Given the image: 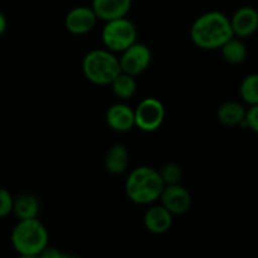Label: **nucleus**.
I'll use <instances>...</instances> for the list:
<instances>
[{
	"label": "nucleus",
	"mask_w": 258,
	"mask_h": 258,
	"mask_svg": "<svg viewBox=\"0 0 258 258\" xmlns=\"http://www.w3.org/2000/svg\"><path fill=\"white\" fill-rule=\"evenodd\" d=\"M190 37L197 47L214 50L221 49L222 45L234 35L231 20L226 14L222 12H208L193 23Z\"/></svg>",
	"instance_id": "f257e3e1"
},
{
	"label": "nucleus",
	"mask_w": 258,
	"mask_h": 258,
	"mask_svg": "<svg viewBox=\"0 0 258 258\" xmlns=\"http://www.w3.org/2000/svg\"><path fill=\"white\" fill-rule=\"evenodd\" d=\"M13 248L24 257H37L48 246V231L38 218L19 219L10 236Z\"/></svg>",
	"instance_id": "f03ea898"
},
{
	"label": "nucleus",
	"mask_w": 258,
	"mask_h": 258,
	"mask_svg": "<svg viewBox=\"0 0 258 258\" xmlns=\"http://www.w3.org/2000/svg\"><path fill=\"white\" fill-rule=\"evenodd\" d=\"M164 181L158 170L150 166H140L131 171L126 180V194L134 203L145 206L160 198Z\"/></svg>",
	"instance_id": "7ed1b4c3"
},
{
	"label": "nucleus",
	"mask_w": 258,
	"mask_h": 258,
	"mask_svg": "<svg viewBox=\"0 0 258 258\" xmlns=\"http://www.w3.org/2000/svg\"><path fill=\"white\" fill-rule=\"evenodd\" d=\"M85 77L95 85H110L122 71L118 58L111 50L95 49L85 55L82 62Z\"/></svg>",
	"instance_id": "20e7f679"
},
{
	"label": "nucleus",
	"mask_w": 258,
	"mask_h": 258,
	"mask_svg": "<svg viewBox=\"0 0 258 258\" xmlns=\"http://www.w3.org/2000/svg\"><path fill=\"white\" fill-rule=\"evenodd\" d=\"M138 30L126 17L108 20L102 29V42L111 52H123L136 42Z\"/></svg>",
	"instance_id": "39448f33"
},
{
	"label": "nucleus",
	"mask_w": 258,
	"mask_h": 258,
	"mask_svg": "<svg viewBox=\"0 0 258 258\" xmlns=\"http://www.w3.org/2000/svg\"><path fill=\"white\" fill-rule=\"evenodd\" d=\"M164 117L165 108L163 103L156 98H145L135 110V126L146 133H153L160 127Z\"/></svg>",
	"instance_id": "423d86ee"
},
{
	"label": "nucleus",
	"mask_w": 258,
	"mask_h": 258,
	"mask_svg": "<svg viewBox=\"0 0 258 258\" xmlns=\"http://www.w3.org/2000/svg\"><path fill=\"white\" fill-rule=\"evenodd\" d=\"M120 57L121 71L131 76H139L150 66L151 50L148 45L135 42L133 45L125 49Z\"/></svg>",
	"instance_id": "0eeeda50"
},
{
	"label": "nucleus",
	"mask_w": 258,
	"mask_h": 258,
	"mask_svg": "<svg viewBox=\"0 0 258 258\" xmlns=\"http://www.w3.org/2000/svg\"><path fill=\"white\" fill-rule=\"evenodd\" d=\"M161 206L165 207L171 214H185L191 207V196L184 186L179 184L164 186L160 194Z\"/></svg>",
	"instance_id": "6e6552de"
},
{
	"label": "nucleus",
	"mask_w": 258,
	"mask_h": 258,
	"mask_svg": "<svg viewBox=\"0 0 258 258\" xmlns=\"http://www.w3.org/2000/svg\"><path fill=\"white\" fill-rule=\"evenodd\" d=\"M97 19V15L92 8L77 7L70 10L66 15L64 25L68 32L72 34L82 35L95 28Z\"/></svg>",
	"instance_id": "1a4fd4ad"
},
{
	"label": "nucleus",
	"mask_w": 258,
	"mask_h": 258,
	"mask_svg": "<svg viewBox=\"0 0 258 258\" xmlns=\"http://www.w3.org/2000/svg\"><path fill=\"white\" fill-rule=\"evenodd\" d=\"M229 20L234 37H251L258 29V12L253 7L238 8Z\"/></svg>",
	"instance_id": "9d476101"
},
{
	"label": "nucleus",
	"mask_w": 258,
	"mask_h": 258,
	"mask_svg": "<svg viewBox=\"0 0 258 258\" xmlns=\"http://www.w3.org/2000/svg\"><path fill=\"white\" fill-rule=\"evenodd\" d=\"M133 0H92V9L98 19L105 22L118 19L127 15Z\"/></svg>",
	"instance_id": "9b49d317"
},
{
	"label": "nucleus",
	"mask_w": 258,
	"mask_h": 258,
	"mask_svg": "<svg viewBox=\"0 0 258 258\" xmlns=\"http://www.w3.org/2000/svg\"><path fill=\"white\" fill-rule=\"evenodd\" d=\"M106 121L112 130L126 133L135 126V111L125 103H115L108 107Z\"/></svg>",
	"instance_id": "f8f14e48"
},
{
	"label": "nucleus",
	"mask_w": 258,
	"mask_h": 258,
	"mask_svg": "<svg viewBox=\"0 0 258 258\" xmlns=\"http://www.w3.org/2000/svg\"><path fill=\"white\" fill-rule=\"evenodd\" d=\"M144 224L149 232L154 234H163L171 228L173 214L163 206H154L146 211Z\"/></svg>",
	"instance_id": "ddd939ff"
},
{
	"label": "nucleus",
	"mask_w": 258,
	"mask_h": 258,
	"mask_svg": "<svg viewBox=\"0 0 258 258\" xmlns=\"http://www.w3.org/2000/svg\"><path fill=\"white\" fill-rule=\"evenodd\" d=\"M128 164V151L122 144H115L108 149L105 156V168L108 173L117 175L126 170Z\"/></svg>",
	"instance_id": "4468645a"
},
{
	"label": "nucleus",
	"mask_w": 258,
	"mask_h": 258,
	"mask_svg": "<svg viewBox=\"0 0 258 258\" xmlns=\"http://www.w3.org/2000/svg\"><path fill=\"white\" fill-rule=\"evenodd\" d=\"M246 112L247 110L242 103L236 102V101H229V102L223 103L218 108L217 117L222 125L233 127V126L241 125V122L246 117Z\"/></svg>",
	"instance_id": "2eb2a0df"
},
{
	"label": "nucleus",
	"mask_w": 258,
	"mask_h": 258,
	"mask_svg": "<svg viewBox=\"0 0 258 258\" xmlns=\"http://www.w3.org/2000/svg\"><path fill=\"white\" fill-rule=\"evenodd\" d=\"M40 204L37 197L32 193H23L14 199L13 212L19 219L37 218L39 214Z\"/></svg>",
	"instance_id": "dca6fc26"
},
{
	"label": "nucleus",
	"mask_w": 258,
	"mask_h": 258,
	"mask_svg": "<svg viewBox=\"0 0 258 258\" xmlns=\"http://www.w3.org/2000/svg\"><path fill=\"white\" fill-rule=\"evenodd\" d=\"M222 55L231 64H239L247 58V48L238 37H232L221 47Z\"/></svg>",
	"instance_id": "f3484780"
},
{
	"label": "nucleus",
	"mask_w": 258,
	"mask_h": 258,
	"mask_svg": "<svg viewBox=\"0 0 258 258\" xmlns=\"http://www.w3.org/2000/svg\"><path fill=\"white\" fill-rule=\"evenodd\" d=\"M112 86V91L117 97L122 100H128L136 93V81L134 76L127 75V73L121 72L112 82L110 83Z\"/></svg>",
	"instance_id": "a211bd4d"
},
{
	"label": "nucleus",
	"mask_w": 258,
	"mask_h": 258,
	"mask_svg": "<svg viewBox=\"0 0 258 258\" xmlns=\"http://www.w3.org/2000/svg\"><path fill=\"white\" fill-rule=\"evenodd\" d=\"M239 95L247 105L258 103V73H252L243 78L239 87Z\"/></svg>",
	"instance_id": "6ab92c4d"
},
{
	"label": "nucleus",
	"mask_w": 258,
	"mask_h": 258,
	"mask_svg": "<svg viewBox=\"0 0 258 258\" xmlns=\"http://www.w3.org/2000/svg\"><path fill=\"white\" fill-rule=\"evenodd\" d=\"M161 179L164 181V185H171V184H179V180L181 179V168L178 164H166L161 168V170L159 171Z\"/></svg>",
	"instance_id": "aec40b11"
},
{
	"label": "nucleus",
	"mask_w": 258,
	"mask_h": 258,
	"mask_svg": "<svg viewBox=\"0 0 258 258\" xmlns=\"http://www.w3.org/2000/svg\"><path fill=\"white\" fill-rule=\"evenodd\" d=\"M13 204H14V199L12 194L7 189L0 188V218H4L12 213Z\"/></svg>",
	"instance_id": "412c9836"
},
{
	"label": "nucleus",
	"mask_w": 258,
	"mask_h": 258,
	"mask_svg": "<svg viewBox=\"0 0 258 258\" xmlns=\"http://www.w3.org/2000/svg\"><path fill=\"white\" fill-rule=\"evenodd\" d=\"M244 122H246L247 128H251L252 131L258 134V103L252 105L251 107L247 110Z\"/></svg>",
	"instance_id": "4be33fe9"
},
{
	"label": "nucleus",
	"mask_w": 258,
	"mask_h": 258,
	"mask_svg": "<svg viewBox=\"0 0 258 258\" xmlns=\"http://www.w3.org/2000/svg\"><path fill=\"white\" fill-rule=\"evenodd\" d=\"M39 257H43V258H62V257H66V254L58 251V249L54 248V247L47 246L44 249H43L42 252H40Z\"/></svg>",
	"instance_id": "5701e85b"
},
{
	"label": "nucleus",
	"mask_w": 258,
	"mask_h": 258,
	"mask_svg": "<svg viewBox=\"0 0 258 258\" xmlns=\"http://www.w3.org/2000/svg\"><path fill=\"white\" fill-rule=\"evenodd\" d=\"M7 27H8L7 18L4 17V14H3V13H0V35L4 34L5 30H7Z\"/></svg>",
	"instance_id": "b1692460"
}]
</instances>
